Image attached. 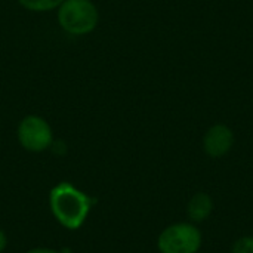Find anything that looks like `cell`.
<instances>
[{"mask_svg": "<svg viewBox=\"0 0 253 253\" xmlns=\"http://www.w3.org/2000/svg\"><path fill=\"white\" fill-rule=\"evenodd\" d=\"M47 202L53 219L68 231L82 228L92 208L96 205V199L68 181H61L53 185L49 191Z\"/></svg>", "mask_w": 253, "mask_h": 253, "instance_id": "cell-1", "label": "cell"}, {"mask_svg": "<svg viewBox=\"0 0 253 253\" xmlns=\"http://www.w3.org/2000/svg\"><path fill=\"white\" fill-rule=\"evenodd\" d=\"M59 27L70 36L90 34L99 22V10L92 0H64L56 9Z\"/></svg>", "mask_w": 253, "mask_h": 253, "instance_id": "cell-2", "label": "cell"}, {"mask_svg": "<svg viewBox=\"0 0 253 253\" xmlns=\"http://www.w3.org/2000/svg\"><path fill=\"white\" fill-rule=\"evenodd\" d=\"M203 236L193 222H176L166 227L157 237L160 253H197L202 249Z\"/></svg>", "mask_w": 253, "mask_h": 253, "instance_id": "cell-3", "label": "cell"}, {"mask_svg": "<svg viewBox=\"0 0 253 253\" xmlns=\"http://www.w3.org/2000/svg\"><path fill=\"white\" fill-rule=\"evenodd\" d=\"M18 144L28 153H44L50 148L55 136L49 122L37 114L22 117L16 127Z\"/></svg>", "mask_w": 253, "mask_h": 253, "instance_id": "cell-4", "label": "cell"}, {"mask_svg": "<svg viewBox=\"0 0 253 253\" xmlns=\"http://www.w3.org/2000/svg\"><path fill=\"white\" fill-rule=\"evenodd\" d=\"M234 132L228 125L216 123L211 126L203 135V151L212 159H221L227 156L234 147Z\"/></svg>", "mask_w": 253, "mask_h": 253, "instance_id": "cell-5", "label": "cell"}, {"mask_svg": "<svg viewBox=\"0 0 253 253\" xmlns=\"http://www.w3.org/2000/svg\"><path fill=\"white\" fill-rule=\"evenodd\" d=\"M213 208H215L213 199L208 193L199 191L193 194L187 203V216L190 222L200 224V222H205L212 215Z\"/></svg>", "mask_w": 253, "mask_h": 253, "instance_id": "cell-6", "label": "cell"}, {"mask_svg": "<svg viewBox=\"0 0 253 253\" xmlns=\"http://www.w3.org/2000/svg\"><path fill=\"white\" fill-rule=\"evenodd\" d=\"M64 0H18V3L30 12L56 10Z\"/></svg>", "mask_w": 253, "mask_h": 253, "instance_id": "cell-7", "label": "cell"}, {"mask_svg": "<svg viewBox=\"0 0 253 253\" xmlns=\"http://www.w3.org/2000/svg\"><path fill=\"white\" fill-rule=\"evenodd\" d=\"M233 253H253V236H243L233 243Z\"/></svg>", "mask_w": 253, "mask_h": 253, "instance_id": "cell-8", "label": "cell"}, {"mask_svg": "<svg viewBox=\"0 0 253 253\" xmlns=\"http://www.w3.org/2000/svg\"><path fill=\"white\" fill-rule=\"evenodd\" d=\"M55 156H65L67 154V151H68V147H67V144H65V141H62V139H53V142H52V145H50V148H49Z\"/></svg>", "mask_w": 253, "mask_h": 253, "instance_id": "cell-9", "label": "cell"}, {"mask_svg": "<svg viewBox=\"0 0 253 253\" xmlns=\"http://www.w3.org/2000/svg\"><path fill=\"white\" fill-rule=\"evenodd\" d=\"M25 253H61V251H56L52 248H33V249H28Z\"/></svg>", "mask_w": 253, "mask_h": 253, "instance_id": "cell-10", "label": "cell"}, {"mask_svg": "<svg viewBox=\"0 0 253 253\" xmlns=\"http://www.w3.org/2000/svg\"><path fill=\"white\" fill-rule=\"evenodd\" d=\"M6 248H7V236H6V233L0 228V253L4 252Z\"/></svg>", "mask_w": 253, "mask_h": 253, "instance_id": "cell-11", "label": "cell"}, {"mask_svg": "<svg viewBox=\"0 0 253 253\" xmlns=\"http://www.w3.org/2000/svg\"><path fill=\"white\" fill-rule=\"evenodd\" d=\"M197 253H205V252H197Z\"/></svg>", "mask_w": 253, "mask_h": 253, "instance_id": "cell-12", "label": "cell"}]
</instances>
